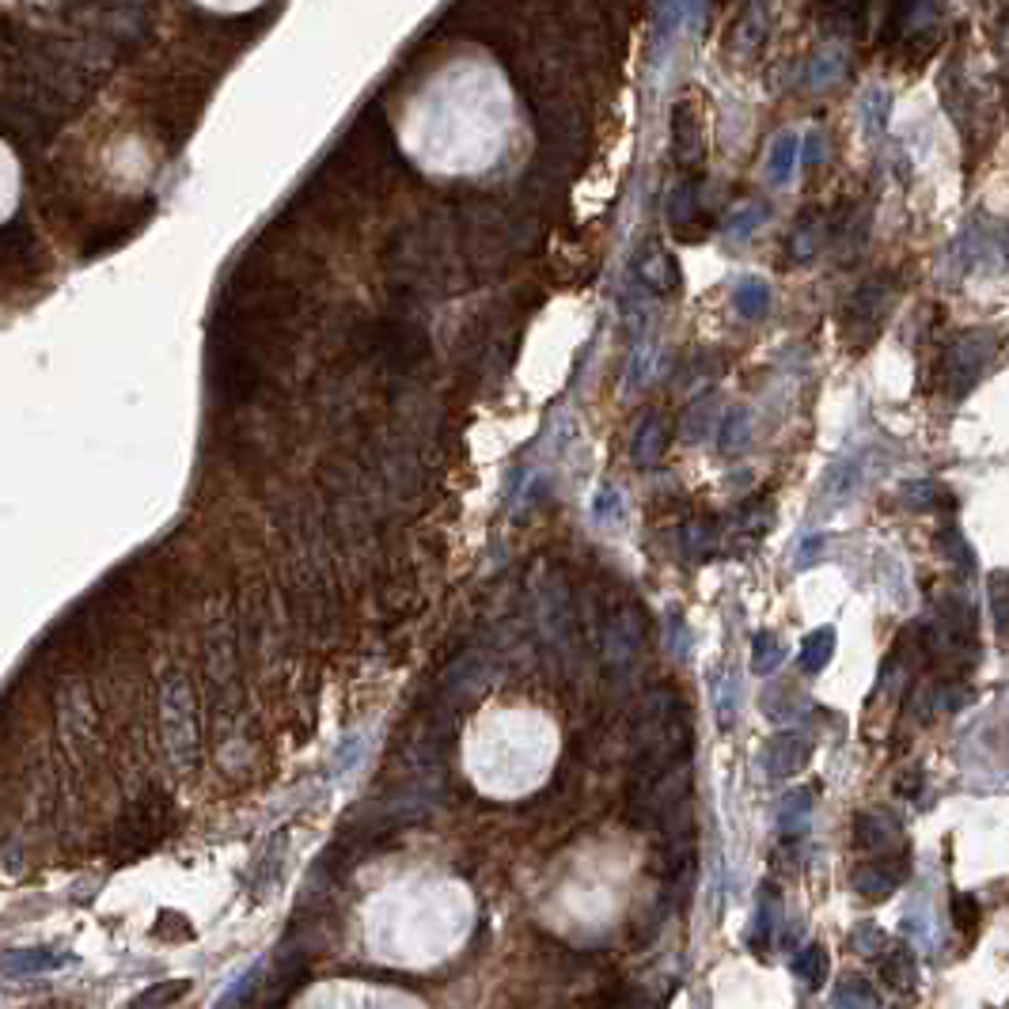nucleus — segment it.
I'll use <instances>...</instances> for the list:
<instances>
[{"instance_id":"1","label":"nucleus","mask_w":1009,"mask_h":1009,"mask_svg":"<svg viewBox=\"0 0 1009 1009\" xmlns=\"http://www.w3.org/2000/svg\"><path fill=\"white\" fill-rule=\"evenodd\" d=\"M634 774H630V797L642 805L657 785H665L672 774L688 770L695 733H691V714L676 691H653L642 706V718L634 729Z\"/></svg>"},{"instance_id":"14","label":"nucleus","mask_w":1009,"mask_h":1009,"mask_svg":"<svg viewBox=\"0 0 1009 1009\" xmlns=\"http://www.w3.org/2000/svg\"><path fill=\"white\" fill-rule=\"evenodd\" d=\"M721 546V528L714 516H698V520H691L688 528H683V551H688V558H710L714 551Z\"/></svg>"},{"instance_id":"5","label":"nucleus","mask_w":1009,"mask_h":1009,"mask_svg":"<svg viewBox=\"0 0 1009 1009\" xmlns=\"http://www.w3.org/2000/svg\"><path fill=\"white\" fill-rule=\"evenodd\" d=\"M884 312H888V292L881 289V281H869L866 289L854 292V300L846 304V342L854 350H866L884 327Z\"/></svg>"},{"instance_id":"21","label":"nucleus","mask_w":1009,"mask_h":1009,"mask_svg":"<svg viewBox=\"0 0 1009 1009\" xmlns=\"http://www.w3.org/2000/svg\"><path fill=\"white\" fill-rule=\"evenodd\" d=\"M945 490L937 487V482H926V479H919V482H907L904 487V502L911 505V508H919V513H930V508H942L945 505Z\"/></svg>"},{"instance_id":"6","label":"nucleus","mask_w":1009,"mask_h":1009,"mask_svg":"<svg viewBox=\"0 0 1009 1009\" xmlns=\"http://www.w3.org/2000/svg\"><path fill=\"white\" fill-rule=\"evenodd\" d=\"M642 634H645L642 611H638L634 604H622L619 611L607 619V627H604V660H607V665H615V668L630 665V660L638 657Z\"/></svg>"},{"instance_id":"28","label":"nucleus","mask_w":1009,"mask_h":1009,"mask_svg":"<svg viewBox=\"0 0 1009 1009\" xmlns=\"http://www.w3.org/2000/svg\"><path fill=\"white\" fill-rule=\"evenodd\" d=\"M953 919H957L960 930L972 934L980 926V904H975V896H953Z\"/></svg>"},{"instance_id":"7","label":"nucleus","mask_w":1009,"mask_h":1009,"mask_svg":"<svg viewBox=\"0 0 1009 1009\" xmlns=\"http://www.w3.org/2000/svg\"><path fill=\"white\" fill-rule=\"evenodd\" d=\"M907 876V861L904 858H876L858 866L854 873V892H861L866 899H888L892 892L899 888V881Z\"/></svg>"},{"instance_id":"3","label":"nucleus","mask_w":1009,"mask_h":1009,"mask_svg":"<svg viewBox=\"0 0 1009 1009\" xmlns=\"http://www.w3.org/2000/svg\"><path fill=\"white\" fill-rule=\"evenodd\" d=\"M167 823H172V800L167 797H141L134 808H126L118 823H114L111 835V858L129 861L149 854L160 838L167 835Z\"/></svg>"},{"instance_id":"8","label":"nucleus","mask_w":1009,"mask_h":1009,"mask_svg":"<svg viewBox=\"0 0 1009 1009\" xmlns=\"http://www.w3.org/2000/svg\"><path fill=\"white\" fill-rule=\"evenodd\" d=\"M808 756H812V748H808L805 736L782 733L762 748V770H767L770 778H790V774H797V770H805Z\"/></svg>"},{"instance_id":"13","label":"nucleus","mask_w":1009,"mask_h":1009,"mask_svg":"<svg viewBox=\"0 0 1009 1009\" xmlns=\"http://www.w3.org/2000/svg\"><path fill=\"white\" fill-rule=\"evenodd\" d=\"M896 820H888L884 812H861L854 820V846L858 850H884V846L896 843Z\"/></svg>"},{"instance_id":"19","label":"nucleus","mask_w":1009,"mask_h":1009,"mask_svg":"<svg viewBox=\"0 0 1009 1009\" xmlns=\"http://www.w3.org/2000/svg\"><path fill=\"white\" fill-rule=\"evenodd\" d=\"M733 304H736V312L741 315H762L770 307V289H767V281H759V277H748V281H741L736 285V292H733Z\"/></svg>"},{"instance_id":"20","label":"nucleus","mask_w":1009,"mask_h":1009,"mask_svg":"<svg viewBox=\"0 0 1009 1009\" xmlns=\"http://www.w3.org/2000/svg\"><path fill=\"white\" fill-rule=\"evenodd\" d=\"M785 660V649L778 645V638L770 634V630H759L756 634V657H752V668H756V676H770L778 665Z\"/></svg>"},{"instance_id":"11","label":"nucleus","mask_w":1009,"mask_h":1009,"mask_svg":"<svg viewBox=\"0 0 1009 1009\" xmlns=\"http://www.w3.org/2000/svg\"><path fill=\"white\" fill-rule=\"evenodd\" d=\"M68 964H73V953H58V949H8L4 953V975L8 980L58 972V968H68Z\"/></svg>"},{"instance_id":"12","label":"nucleus","mask_w":1009,"mask_h":1009,"mask_svg":"<svg viewBox=\"0 0 1009 1009\" xmlns=\"http://www.w3.org/2000/svg\"><path fill=\"white\" fill-rule=\"evenodd\" d=\"M881 980L892 991H915L919 987V960L907 945H892L881 957Z\"/></svg>"},{"instance_id":"9","label":"nucleus","mask_w":1009,"mask_h":1009,"mask_svg":"<svg viewBox=\"0 0 1009 1009\" xmlns=\"http://www.w3.org/2000/svg\"><path fill=\"white\" fill-rule=\"evenodd\" d=\"M376 345L388 353V361L395 368H406L426 357V335H421L418 327H411V323H391V327H383L380 335H376Z\"/></svg>"},{"instance_id":"18","label":"nucleus","mask_w":1009,"mask_h":1009,"mask_svg":"<svg viewBox=\"0 0 1009 1009\" xmlns=\"http://www.w3.org/2000/svg\"><path fill=\"white\" fill-rule=\"evenodd\" d=\"M793 975H797L805 987H820L828 980V953L823 945H805V949L793 957Z\"/></svg>"},{"instance_id":"22","label":"nucleus","mask_w":1009,"mask_h":1009,"mask_svg":"<svg viewBox=\"0 0 1009 1009\" xmlns=\"http://www.w3.org/2000/svg\"><path fill=\"white\" fill-rule=\"evenodd\" d=\"M937 543H942V551H945V558L953 562L957 569H972L975 566V554H972V546H968V539L960 535L957 528H942L937 531Z\"/></svg>"},{"instance_id":"16","label":"nucleus","mask_w":1009,"mask_h":1009,"mask_svg":"<svg viewBox=\"0 0 1009 1009\" xmlns=\"http://www.w3.org/2000/svg\"><path fill=\"white\" fill-rule=\"evenodd\" d=\"M831 653H835V630L831 627L812 630V634L805 638V645H800V668H805L808 676L823 672V665L831 660Z\"/></svg>"},{"instance_id":"30","label":"nucleus","mask_w":1009,"mask_h":1009,"mask_svg":"<svg viewBox=\"0 0 1009 1009\" xmlns=\"http://www.w3.org/2000/svg\"><path fill=\"white\" fill-rule=\"evenodd\" d=\"M710 421H714V399H703V403L691 411V421H688V437H691V441H703L706 429H710Z\"/></svg>"},{"instance_id":"15","label":"nucleus","mask_w":1009,"mask_h":1009,"mask_svg":"<svg viewBox=\"0 0 1009 1009\" xmlns=\"http://www.w3.org/2000/svg\"><path fill=\"white\" fill-rule=\"evenodd\" d=\"M638 274H642V281L653 292H676V285H680V269H676V262L665 251H649V258L642 262Z\"/></svg>"},{"instance_id":"29","label":"nucleus","mask_w":1009,"mask_h":1009,"mask_svg":"<svg viewBox=\"0 0 1009 1009\" xmlns=\"http://www.w3.org/2000/svg\"><path fill=\"white\" fill-rule=\"evenodd\" d=\"M187 983H164V987H156V991H144L141 998H137L134 1006H164V1002H175V998H182L187 995Z\"/></svg>"},{"instance_id":"24","label":"nucleus","mask_w":1009,"mask_h":1009,"mask_svg":"<svg viewBox=\"0 0 1009 1009\" xmlns=\"http://www.w3.org/2000/svg\"><path fill=\"white\" fill-rule=\"evenodd\" d=\"M748 426H752V418H748V411H729V418H726V426H721V449L726 452H741L744 444H748Z\"/></svg>"},{"instance_id":"25","label":"nucleus","mask_w":1009,"mask_h":1009,"mask_svg":"<svg viewBox=\"0 0 1009 1009\" xmlns=\"http://www.w3.org/2000/svg\"><path fill=\"white\" fill-rule=\"evenodd\" d=\"M991 611H995L998 634L1009 642V577L1006 573L991 577Z\"/></svg>"},{"instance_id":"26","label":"nucleus","mask_w":1009,"mask_h":1009,"mask_svg":"<svg viewBox=\"0 0 1009 1009\" xmlns=\"http://www.w3.org/2000/svg\"><path fill=\"white\" fill-rule=\"evenodd\" d=\"M793 152H797V141H793V137L778 141L774 156H770V179H774V182H782L785 175L793 172Z\"/></svg>"},{"instance_id":"32","label":"nucleus","mask_w":1009,"mask_h":1009,"mask_svg":"<svg viewBox=\"0 0 1009 1009\" xmlns=\"http://www.w3.org/2000/svg\"><path fill=\"white\" fill-rule=\"evenodd\" d=\"M850 945L858 953H866V957H873V953H881L884 949V934L876 926H861L858 934L850 937Z\"/></svg>"},{"instance_id":"23","label":"nucleus","mask_w":1009,"mask_h":1009,"mask_svg":"<svg viewBox=\"0 0 1009 1009\" xmlns=\"http://www.w3.org/2000/svg\"><path fill=\"white\" fill-rule=\"evenodd\" d=\"M835 1006H876L881 998H876V991H869V983L861 980V975H846L843 983H838L835 998H831Z\"/></svg>"},{"instance_id":"10","label":"nucleus","mask_w":1009,"mask_h":1009,"mask_svg":"<svg viewBox=\"0 0 1009 1009\" xmlns=\"http://www.w3.org/2000/svg\"><path fill=\"white\" fill-rule=\"evenodd\" d=\"M668 437H672V429H668L665 414H645L642 426H638V433H634V444H630L634 464L638 467H657L660 459H665Z\"/></svg>"},{"instance_id":"2","label":"nucleus","mask_w":1009,"mask_h":1009,"mask_svg":"<svg viewBox=\"0 0 1009 1009\" xmlns=\"http://www.w3.org/2000/svg\"><path fill=\"white\" fill-rule=\"evenodd\" d=\"M160 736H164V752L179 774H190L202 756V741H198V710H194V691H190L187 676L172 672L160 683Z\"/></svg>"},{"instance_id":"17","label":"nucleus","mask_w":1009,"mask_h":1009,"mask_svg":"<svg viewBox=\"0 0 1009 1009\" xmlns=\"http://www.w3.org/2000/svg\"><path fill=\"white\" fill-rule=\"evenodd\" d=\"M808 812H812V793L808 790H797L785 797L782 812H778V828L785 831V835H805L808 831Z\"/></svg>"},{"instance_id":"27","label":"nucleus","mask_w":1009,"mask_h":1009,"mask_svg":"<svg viewBox=\"0 0 1009 1009\" xmlns=\"http://www.w3.org/2000/svg\"><path fill=\"white\" fill-rule=\"evenodd\" d=\"M770 930H774V896H767L759 904L756 934H752V945H756V949H767V945H770Z\"/></svg>"},{"instance_id":"4","label":"nucleus","mask_w":1009,"mask_h":1009,"mask_svg":"<svg viewBox=\"0 0 1009 1009\" xmlns=\"http://www.w3.org/2000/svg\"><path fill=\"white\" fill-rule=\"evenodd\" d=\"M995 353H998V338L991 335V330H964V335H957L945 345V361H942L945 388H949L953 395H964V391L983 376V368L995 361Z\"/></svg>"},{"instance_id":"33","label":"nucleus","mask_w":1009,"mask_h":1009,"mask_svg":"<svg viewBox=\"0 0 1009 1009\" xmlns=\"http://www.w3.org/2000/svg\"><path fill=\"white\" fill-rule=\"evenodd\" d=\"M759 217H762L759 210H748V213H741V217H736V228H733V236H748L752 228H756V220H759Z\"/></svg>"},{"instance_id":"31","label":"nucleus","mask_w":1009,"mask_h":1009,"mask_svg":"<svg viewBox=\"0 0 1009 1009\" xmlns=\"http://www.w3.org/2000/svg\"><path fill=\"white\" fill-rule=\"evenodd\" d=\"M592 513L600 516V520H607V524H615L622 516V502H619V494H615L611 487H604L596 494V502H592Z\"/></svg>"}]
</instances>
